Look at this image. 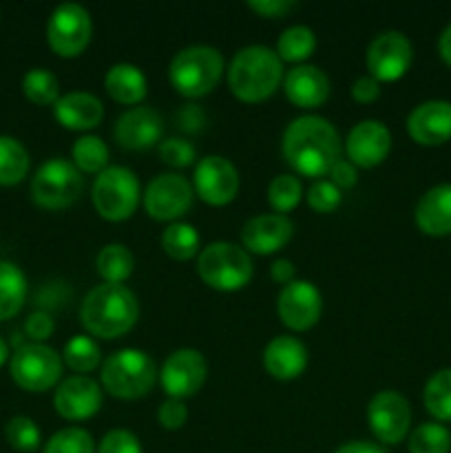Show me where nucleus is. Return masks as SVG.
<instances>
[{"instance_id": "f257e3e1", "label": "nucleus", "mask_w": 451, "mask_h": 453, "mask_svg": "<svg viewBox=\"0 0 451 453\" xmlns=\"http://www.w3.org/2000/svg\"><path fill=\"white\" fill-rule=\"evenodd\" d=\"M281 150L286 162L303 177H327L340 159V137L330 119L321 115H301L283 131Z\"/></svg>"}, {"instance_id": "f03ea898", "label": "nucleus", "mask_w": 451, "mask_h": 453, "mask_svg": "<svg viewBox=\"0 0 451 453\" xmlns=\"http://www.w3.org/2000/svg\"><path fill=\"white\" fill-rule=\"evenodd\" d=\"M140 319V301L124 283H100L84 296L80 321L97 339L113 341L128 334Z\"/></svg>"}, {"instance_id": "7ed1b4c3", "label": "nucleus", "mask_w": 451, "mask_h": 453, "mask_svg": "<svg viewBox=\"0 0 451 453\" xmlns=\"http://www.w3.org/2000/svg\"><path fill=\"white\" fill-rule=\"evenodd\" d=\"M283 82V62L277 51L264 44H250L234 53L228 66V87L246 104L268 100Z\"/></svg>"}, {"instance_id": "20e7f679", "label": "nucleus", "mask_w": 451, "mask_h": 453, "mask_svg": "<svg viewBox=\"0 0 451 453\" xmlns=\"http://www.w3.org/2000/svg\"><path fill=\"white\" fill-rule=\"evenodd\" d=\"M102 388L119 401H137L153 389L159 370L144 349L124 348L102 363Z\"/></svg>"}, {"instance_id": "39448f33", "label": "nucleus", "mask_w": 451, "mask_h": 453, "mask_svg": "<svg viewBox=\"0 0 451 453\" xmlns=\"http://www.w3.org/2000/svg\"><path fill=\"white\" fill-rule=\"evenodd\" d=\"M224 56L208 44H193L177 53L168 65V80L180 96L203 97L224 78Z\"/></svg>"}, {"instance_id": "423d86ee", "label": "nucleus", "mask_w": 451, "mask_h": 453, "mask_svg": "<svg viewBox=\"0 0 451 453\" xmlns=\"http://www.w3.org/2000/svg\"><path fill=\"white\" fill-rule=\"evenodd\" d=\"M199 279L219 292H237L255 274L250 252L233 242H212L197 257Z\"/></svg>"}, {"instance_id": "0eeeda50", "label": "nucleus", "mask_w": 451, "mask_h": 453, "mask_svg": "<svg viewBox=\"0 0 451 453\" xmlns=\"http://www.w3.org/2000/svg\"><path fill=\"white\" fill-rule=\"evenodd\" d=\"M93 206L106 221H126L141 199L140 180L126 166H109L93 181Z\"/></svg>"}, {"instance_id": "6e6552de", "label": "nucleus", "mask_w": 451, "mask_h": 453, "mask_svg": "<svg viewBox=\"0 0 451 453\" xmlns=\"http://www.w3.org/2000/svg\"><path fill=\"white\" fill-rule=\"evenodd\" d=\"M82 190V173L65 157H53L44 162L31 180V199L35 206L44 211H65L73 206Z\"/></svg>"}, {"instance_id": "1a4fd4ad", "label": "nucleus", "mask_w": 451, "mask_h": 453, "mask_svg": "<svg viewBox=\"0 0 451 453\" xmlns=\"http://www.w3.org/2000/svg\"><path fill=\"white\" fill-rule=\"evenodd\" d=\"M62 367L65 361L60 354L44 343L20 345L9 361L13 383L31 394H42L57 388L62 380Z\"/></svg>"}, {"instance_id": "9d476101", "label": "nucleus", "mask_w": 451, "mask_h": 453, "mask_svg": "<svg viewBox=\"0 0 451 453\" xmlns=\"http://www.w3.org/2000/svg\"><path fill=\"white\" fill-rule=\"evenodd\" d=\"M93 35L91 13L78 3H62L47 22V42L60 58H78L88 47Z\"/></svg>"}, {"instance_id": "9b49d317", "label": "nucleus", "mask_w": 451, "mask_h": 453, "mask_svg": "<svg viewBox=\"0 0 451 453\" xmlns=\"http://www.w3.org/2000/svg\"><path fill=\"white\" fill-rule=\"evenodd\" d=\"M414 62V47L402 31H380L365 51V65L371 78L378 82H396L409 71Z\"/></svg>"}, {"instance_id": "f8f14e48", "label": "nucleus", "mask_w": 451, "mask_h": 453, "mask_svg": "<svg viewBox=\"0 0 451 453\" xmlns=\"http://www.w3.org/2000/svg\"><path fill=\"white\" fill-rule=\"evenodd\" d=\"M193 197L195 190L184 175H180V173H162L146 186L141 202H144L150 219L175 224L180 217H184L190 211Z\"/></svg>"}, {"instance_id": "ddd939ff", "label": "nucleus", "mask_w": 451, "mask_h": 453, "mask_svg": "<svg viewBox=\"0 0 451 453\" xmlns=\"http://www.w3.org/2000/svg\"><path fill=\"white\" fill-rule=\"evenodd\" d=\"M367 423H370L376 441L383 445H398L409 434V401L394 389H383V392L374 394L367 405Z\"/></svg>"}, {"instance_id": "4468645a", "label": "nucleus", "mask_w": 451, "mask_h": 453, "mask_svg": "<svg viewBox=\"0 0 451 453\" xmlns=\"http://www.w3.org/2000/svg\"><path fill=\"white\" fill-rule=\"evenodd\" d=\"M206 379L208 363L203 354L195 348L175 349L159 370L162 389L168 398H177V401L195 396L203 388Z\"/></svg>"}, {"instance_id": "2eb2a0df", "label": "nucleus", "mask_w": 451, "mask_h": 453, "mask_svg": "<svg viewBox=\"0 0 451 453\" xmlns=\"http://www.w3.org/2000/svg\"><path fill=\"white\" fill-rule=\"evenodd\" d=\"M239 171L224 155L199 159L193 173V190L208 206H226L239 193Z\"/></svg>"}, {"instance_id": "dca6fc26", "label": "nucleus", "mask_w": 451, "mask_h": 453, "mask_svg": "<svg viewBox=\"0 0 451 453\" xmlns=\"http://www.w3.org/2000/svg\"><path fill=\"white\" fill-rule=\"evenodd\" d=\"M323 312V296L314 283L294 279L281 288L277 296V314L286 327L308 332L318 323Z\"/></svg>"}, {"instance_id": "f3484780", "label": "nucleus", "mask_w": 451, "mask_h": 453, "mask_svg": "<svg viewBox=\"0 0 451 453\" xmlns=\"http://www.w3.org/2000/svg\"><path fill=\"white\" fill-rule=\"evenodd\" d=\"M102 403H104L102 385L91 376H69V379L60 380L56 394H53V407L57 414L73 423L93 418L102 410Z\"/></svg>"}, {"instance_id": "a211bd4d", "label": "nucleus", "mask_w": 451, "mask_h": 453, "mask_svg": "<svg viewBox=\"0 0 451 453\" xmlns=\"http://www.w3.org/2000/svg\"><path fill=\"white\" fill-rule=\"evenodd\" d=\"M392 149V133L378 119H363L354 124L345 140V155L356 168H374L387 159Z\"/></svg>"}, {"instance_id": "6ab92c4d", "label": "nucleus", "mask_w": 451, "mask_h": 453, "mask_svg": "<svg viewBox=\"0 0 451 453\" xmlns=\"http://www.w3.org/2000/svg\"><path fill=\"white\" fill-rule=\"evenodd\" d=\"M164 118L150 106H133L118 118L113 137L126 150H149L162 144Z\"/></svg>"}, {"instance_id": "aec40b11", "label": "nucleus", "mask_w": 451, "mask_h": 453, "mask_svg": "<svg viewBox=\"0 0 451 453\" xmlns=\"http://www.w3.org/2000/svg\"><path fill=\"white\" fill-rule=\"evenodd\" d=\"M294 237V224L287 215L265 212L248 219L241 228V243L252 255H274Z\"/></svg>"}, {"instance_id": "412c9836", "label": "nucleus", "mask_w": 451, "mask_h": 453, "mask_svg": "<svg viewBox=\"0 0 451 453\" xmlns=\"http://www.w3.org/2000/svg\"><path fill=\"white\" fill-rule=\"evenodd\" d=\"M407 133L420 146H440L451 140V102L427 100L407 118Z\"/></svg>"}, {"instance_id": "4be33fe9", "label": "nucleus", "mask_w": 451, "mask_h": 453, "mask_svg": "<svg viewBox=\"0 0 451 453\" xmlns=\"http://www.w3.org/2000/svg\"><path fill=\"white\" fill-rule=\"evenodd\" d=\"M286 97L299 109H318L330 97V80L318 66L296 65L283 75Z\"/></svg>"}, {"instance_id": "5701e85b", "label": "nucleus", "mask_w": 451, "mask_h": 453, "mask_svg": "<svg viewBox=\"0 0 451 453\" xmlns=\"http://www.w3.org/2000/svg\"><path fill=\"white\" fill-rule=\"evenodd\" d=\"M308 348L301 339L290 334H279L265 345L264 367L272 379L294 380L308 367Z\"/></svg>"}, {"instance_id": "b1692460", "label": "nucleus", "mask_w": 451, "mask_h": 453, "mask_svg": "<svg viewBox=\"0 0 451 453\" xmlns=\"http://www.w3.org/2000/svg\"><path fill=\"white\" fill-rule=\"evenodd\" d=\"M53 115L57 124L69 131H91L104 119V104L93 93L71 91L60 96V100L53 104Z\"/></svg>"}, {"instance_id": "393cba45", "label": "nucleus", "mask_w": 451, "mask_h": 453, "mask_svg": "<svg viewBox=\"0 0 451 453\" xmlns=\"http://www.w3.org/2000/svg\"><path fill=\"white\" fill-rule=\"evenodd\" d=\"M416 226L429 237L451 234V184H438L429 188L416 203Z\"/></svg>"}, {"instance_id": "a878e982", "label": "nucleus", "mask_w": 451, "mask_h": 453, "mask_svg": "<svg viewBox=\"0 0 451 453\" xmlns=\"http://www.w3.org/2000/svg\"><path fill=\"white\" fill-rule=\"evenodd\" d=\"M106 93L113 97L115 102L126 106L140 104L149 93V82L140 66L131 65V62H118L106 71L104 78Z\"/></svg>"}, {"instance_id": "bb28decb", "label": "nucleus", "mask_w": 451, "mask_h": 453, "mask_svg": "<svg viewBox=\"0 0 451 453\" xmlns=\"http://www.w3.org/2000/svg\"><path fill=\"white\" fill-rule=\"evenodd\" d=\"M27 301V277L11 261H0V321H9Z\"/></svg>"}, {"instance_id": "cd10ccee", "label": "nucleus", "mask_w": 451, "mask_h": 453, "mask_svg": "<svg viewBox=\"0 0 451 453\" xmlns=\"http://www.w3.org/2000/svg\"><path fill=\"white\" fill-rule=\"evenodd\" d=\"M96 268L104 283H124L135 270V257L124 243H109L97 252Z\"/></svg>"}, {"instance_id": "c85d7f7f", "label": "nucleus", "mask_w": 451, "mask_h": 453, "mask_svg": "<svg viewBox=\"0 0 451 453\" xmlns=\"http://www.w3.org/2000/svg\"><path fill=\"white\" fill-rule=\"evenodd\" d=\"M62 361L75 374L88 376V372H96L102 365V349L93 336L75 334L65 343Z\"/></svg>"}, {"instance_id": "c756f323", "label": "nucleus", "mask_w": 451, "mask_h": 453, "mask_svg": "<svg viewBox=\"0 0 451 453\" xmlns=\"http://www.w3.org/2000/svg\"><path fill=\"white\" fill-rule=\"evenodd\" d=\"M317 49V35L308 25H292L279 35L277 40V56L281 62H292V65H301L308 60Z\"/></svg>"}, {"instance_id": "7c9ffc66", "label": "nucleus", "mask_w": 451, "mask_h": 453, "mask_svg": "<svg viewBox=\"0 0 451 453\" xmlns=\"http://www.w3.org/2000/svg\"><path fill=\"white\" fill-rule=\"evenodd\" d=\"M162 248L172 261H188L202 248V237H199L197 228L186 221H175L168 226L162 234Z\"/></svg>"}, {"instance_id": "2f4dec72", "label": "nucleus", "mask_w": 451, "mask_h": 453, "mask_svg": "<svg viewBox=\"0 0 451 453\" xmlns=\"http://www.w3.org/2000/svg\"><path fill=\"white\" fill-rule=\"evenodd\" d=\"M29 173V153L16 137L0 135V186H16Z\"/></svg>"}, {"instance_id": "473e14b6", "label": "nucleus", "mask_w": 451, "mask_h": 453, "mask_svg": "<svg viewBox=\"0 0 451 453\" xmlns=\"http://www.w3.org/2000/svg\"><path fill=\"white\" fill-rule=\"evenodd\" d=\"M71 157H73L75 168L80 173H91V175H100L104 168H109V146L102 142L97 135H82L75 140L73 149H71Z\"/></svg>"}, {"instance_id": "72a5a7b5", "label": "nucleus", "mask_w": 451, "mask_h": 453, "mask_svg": "<svg viewBox=\"0 0 451 453\" xmlns=\"http://www.w3.org/2000/svg\"><path fill=\"white\" fill-rule=\"evenodd\" d=\"M423 401L436 423H451V367L436 372L427 380Z\"/></svg>"}, {"instance_id": "f704fd0d", "label": "nucleus", "mask_w": 451, "mask_h": 453, "mask_svg": "<svg viewBox=\"0 0 451 453\" xmlns=\"http://www.w3.org/2000/svg\"><path fill=\"white\" fill-rule=\"evenodd\" d=\"M22 93L31 104L53 106L60 100V82L49 69H29L22 78Z\"/></svg>"}, {"instance_id": "c9c22d12", "label": "nucleus", "mask_w": 451, "mask_h": 453, "mask_svg": "<svg viewBox=\"0 0 451 453\" xmlns=\"http://www.w3.org/2000/svg\"><path fill=\"white\" fill-rule=\"evenodd\" d=\"M301 199H303V186H301V180L296 175L283 173V175H277L270 181L268 203L279 215H287V212L294 211Z\"/></svg>"}, {"instance_id": "e433bc0d", "label": "nucleus", "mask_w": 451, "mask_h": 453, "mask_svg": "<svg viewBox=\"0 0 451 453\" xmlns=\"http://www.w3.org/2000/svg\"><path fill=\"white\" fill-rule=\"evenodd\" d=\"M409 453H449L451 432L442 423H423L409 434Z\"/></svg>"}, {"instance_id": "4c0bfd02", "label": "nucleus", "mask_w": 451, "mask_h": 453, "mask_svg": "<svg viewBox=\"0 0 451 453\" xmlns=\"http://www.w3.org/2000/svg\"><path fill=\"white\" fill-rule=\"evenodd\" d=\"M4 438H7V442L13 449L20 453L38 451L40 442H42V434H40L38 425L29 416H13L4 425Z\"/></svg>"}, {"instance_id": "58836bf2", "label": "nucleus", "mask_w": 451, "mask_h": 453, "mask_svg": "<svg viewBox=\"0 0 451 453\" xmlns=\"http://www.w3.org/2000/svg\"><path fill=\"white\" fill-rule=\"evenodd\" d=\"M42 453H96V441L87 429L66 427L49 438Z\"/></svg>"}, {"instance_id": "ea45409f", "label": "nucleus", "mask_w": 451, "mask_h": 453, "mask_svg": "<svg viewBox=\"0 0 451 453\" xmlns=\"http://www.w3.org/2000/svg\"><path fill=\"white\" fill-rule=\"evenodd\" d=\"M305 202L318 215H330L343 202V190L336 188L330 180H317L305 193Z\"/></svg>"}, {"instance_id": "a19ab883", "label": "nucleus", "mask_w": 451, "mask_h": 453, "mask_svg": "<svg viewBox=\"0 0 451 453\" xmlns=\"http://www.w3.org/2000/svg\"><path fill=\"white\" fill-rule=\"evenodd\" d=\"M159 157L166 166L171 168H186L190 164H195V157H197V150L184 137H168L159 144Z\"/></svg>"}, {"instance_id": "79ce46f5", "label": "nucleus", "mask_w": 451, "mask_h": 453, "mask_svg": "<svg viewBox=\"0 0 451 453\" xmlns=\"http://www.w3.org/2000/svg\"><path fill=\"white\" fill-rule=\"evenodd\" d=\"M96 453H141L140 438L128 429H111L102 438Z\"/></svg>"}, {"instance_id": "37998d69", "label": "nucleus", "mask_w": 451, "mask_h": 453, "mask_svg": "<svg viewBox=\"0 0 451 453\" xmlns=\"http://www.w3.org/2000/svg\"><path fill=\"white\" fill-rule=\"evenodd\" d=\"M157 420L164 429H168V432H177V429L184 427L186 420H188V407L184 405V401L166 398V401L159 405Z\"/></svg>"}, {"instance_id": "c03bdc74", "label": "nucleus", "mask_w": 451, "mask_h": 453, "mask_svg": "<svg viewBox=\"0 0 451 453\" xmlns=\"http://www.w3.org/2000/svg\"><path fill=\"white\" fill-rule=\"evenodd\" d=\"M248 9H252L256 16L274 20V18H286L287 13L299 9V3H294V0H250Z\"/></svg>"}, {"instance_id": "a18cd8bd", "label": "nucleus", "mask_w": 451, "mask_h": 453, "mask_svg": "<svg viewBox=\"0 0 451 453\" xmlns=\"http://www.w3.org/2000/svg\"><path fill=\"white\" fill-rule=\"evenodd\" d=\"M56 330V323H53L51 314L49 312H34L25 323V334L29 336L34 343H42Z\"/></svg>"}, {"instance_id": "49530a36", "label": "nucleus", "mask_w": 451, "mask_h": 453, "mask_svg": "<svg viewBox=\"0 0 451 453\" xmlns=\"http://www.w3.org/2000/svg\"><path fill=\"white\" fill-rule=\"evenodd\" d=\"M327 180H330L339 190L354 188L358 181V168L354 166L348 157L345 159L340 157L339 162L330 168V173H327Z\"/></svg>"}, {"instance_id": "de8ad7c7", "label": "nucleus", "mask_w": 451, "mask_h": 453, "mask_svg": "<svg viewBox=\"0 0 451 453\" xmlns=\"http://www.w3.org/2000/svg\"><path fill=\"white\" fill-rule=\"evenodd\" d=\"M352 97L358 104H371L380 97V82L376 78H371L370 73L356 78V82L352 84Z\"/></svg>"}, {"instance_id": "09e8293b", "label": "nucleus", "mask_w": 451, "mask_h": 453, "mask_svg": "<svg viewBox=\"0 0 451 453\" xmlns=\"http://www.w3.org/2000/svg\"><path fill=\"white\" fill-rule=\"evenodd\" d=\"M177 122H180V128H184L186 133H197L203 124V113L199 111L197 104H186L180 111V115H177Z\"/></svg>"}, {"instance_id": "8fccbe9b", "label": "nucleus", "mask_w": 451, "mask_h": 453, "mask_svg": "<svg viewBox=\"0 0 451 453\" xmlns=\"http://www.w3.org/2000/svg\"><path fill=\"white\" fill-rule=\"evenodd\" d=\"M270 277H272L274 283L287 286V283H292L296 279V270L290 259H277L272 265H270Z\"/></svg>"}, {"instance_id": "3c124183", "label": "nucleus", "mask_w": 451, "mask_h": 453, "mask_svg": "<svg viewBox=\"0 0 451 453\" xmlns=\"http://www.w3.org/2000/svg\"><path fill=\"white\" fill-rule=\"evenodd\" d=\"M334 453H387L380 445L367 441H349L340 445Z\"/></svg>"}, {"instance_id": "603ef678", "label": "nucleus", "mask_w": 451, "mask_h": 453, "mask_svg": "<svg viewBox=\"0 0 451 453\" xmlns=\"http://www.w3.org/2000/svg\"><path fill=\"white\" fill-rule=\"evenodd\" d=\"M438 53H440L442 62H445L447 66H451V25L447 27L440 34V38H438Z\"/></svg>"}, {"instance_id": "864d4df0", "label": "nucleus", "mask_w": 451, "mask_h": 453, "mask_svg": "<svg viewBox=\"0 0 451 453\" xmlns=\"http://www.w3.org/2000/svg\"><path fill=\"white\" fill-rule=\"evenodd\" d=\"M7 358H9V345H7V341H4L3 336H0V367H3L4 363H7Z\"/></svg>"}]
</instances>
